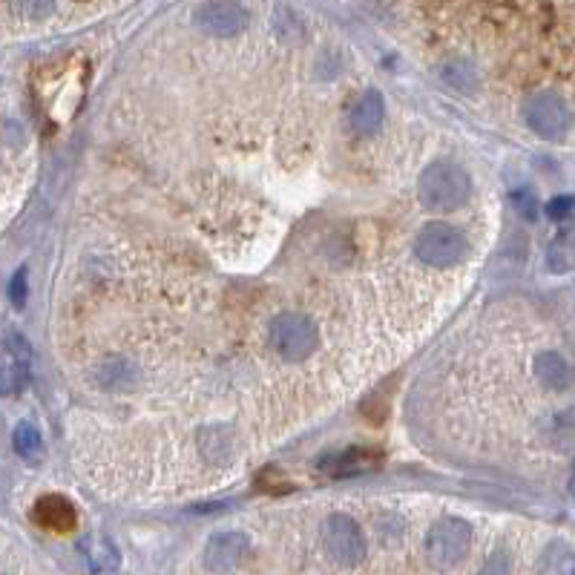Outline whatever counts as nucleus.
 Listing matches in <instances>:
<instances>
[{"label":"nucleus","mask_w":575,"mask_h":575,"mask_svg":"<svg viewBox=\"0 0 575 575\" xmlns=\"http://www.w3.org/2000/svg\"><path fill=\"white\" fill-rule=\"evenodd\" d=\"M274 32L282 44H297L302 41V23L294 12L288 9H276L274 12Z\"/></svg>","instance_id":"f3484780"},{"label":"nucleus","mask_w":575,"mask_h":575,"mask_svg":"<svg viewBox=\"0 0 575 575\" xmlns=\"http://www.w3.org/2000/svg\"><path fill=\"white\" fill-rule=\"evenodd\" d=\"M573 492H575V475H573Z\"/></svg>","instance_id":"5701e85b"},{"label":"nucleus","mask_w":575,"mask_h":575,"mask_svg":"<svg viewBox=\"0 0 575 575\" xmlns=\"http://www.w3.org/2000/svg\"><path fill=\"white\" fill-rule=\"evenodd\" d=\"M377 458H380V455H377V452H368V449H348V452H334V455L322 458L320 469L322 472H328V475H334V478H343V475L366 472Z\"/></svg>","instance_id":"f8f14e48"},{"label":"nucleus","mask_w":575,"mask_h":575,"mask_svg":"<svg viewBox=\"0 0 575 575\" xmlns=\"http://www.w3.org/2000/svg\"><path fill=\"white\" fill-rule=\"evenodd\" d=\"M32 380V345L18 328L3 334V394H21Z\"/></svg>","instance_id":"0eeeda50"},{"label":"nucleus","mask_w":575,"mask_h":575,"mask_svg":"<svg viewBox=\"0 0 575 575\" xmlns=\"http://www.w3.org/2000/svg\"><path fill=\"white\" fill-rule=\"evenodd\" d=\"M55 0H12V9L26 21H41L52 12Z\"/></svg>","instance_id":"a211bd4d"},{"label":"nucleus","mask_w":575,"mask_h":575,"mask_svg":"<svg viewBox=\"0 0 575 575\" xmlns=\"http://www.w3.org/2000/svg\"><path fill=\"white\" fill-rule=\"evenodd\" d=\"M512 202L518 205V210H521L527 219H532V216L538 213V202H535V196H532L529 190H518V193L512 196Z\"/></svg>","instance_id":"4be33fe9"},{"label":"nucleus","mask_w":575,"mask_h":575,"mask_svg":"<svg viewBox=\"0 0 575 575\" xmlns=\"http://www.w3.org/2000/svg\"><path fill=\"white\" fill-rule=\"evenodd\" d=\"M538 575H575V552L561 541L550 544L538 561Z\"/></svg>","instance_id":"2eb2a0df"},{"label":"nucleus","mask_w":575,"mask_h":575,"mask_svg":"<svg viewBox=\"0 0 575 575\" xmlns=\"http://www.w3.org/2000/svg\"><path fill=\"white\" fill-rule=\"evenodd\" d=\"M440 75H443V81L446 84H452L455 90L460 92H472L478 87V75H475V69L469 67L466 61H446L443 67H440Z\"/></svg>","instance_id":"dca6fc26"},{"label":"nucleus","mask_w":575,"mask_h":575,"mask_svg":"<svg viewBox=\"0 0 575 575\" xmlns=\"http://www.w3.org/2000/svg\"><path fill=\"white\" fill-rule=\"evenodd\" d=\"M524 118L527 124L541 138H564L567 130L573 127V113L567 107L564 98H558L555 92H538L532 95L524 107Z\"/></svg>","instance_id":"423d86ee"},{"label":"nucleus","mask_w":575,"mask_h":575,"mask_svg":"<svg viewBox=\"0 0 575 575\" xmlns=\"http://www.w3.org/2000/svg\"><path fill=\"white\" fill-rule=\"evenodd\" d=\"M9 299H12V305L15 308H23V302H26V271H15L12 276V282H9Z\"/></svg>","instance_id":"aec40b11"},{"label":"nucleus","mask_w":575,"mask_h":575,"mask_svg":"<svg viewBox=\"0 0 575 575\" xmlns=\"http://www.w3.org/2000/svg\"><path fill=\"white\" fill-rule=\"evenodd\" d=\"M466 239L458 228L446 222H432L417 233L414 239V256L429 268H452L466 256Z\"/></svg>","instance_id":"7ed1b4c3"},{"label":"nucleus","mask_w":575,"mask_h":575,"mask_svg":"<svg viewBox=\"0 0 575 575\" xmlns=\"http://www.w3.org/2000/svg\"><path fill=\"white\" fill-rule=\"evenodd\" d=\"M535 374L538 380L552 391H564L573 383V368L558 354V351H544L535 357Z\"/></svg>","instance_id":"ddd939ff"},{"label":"nucleus","mask_w":575,"mask_h":575,"mask_svg":"<svg viewBox=\"0 0 575 575\" xmlns=\"http://www.w3.org/2000/svg\"><path fill=\"white\" fill-rule=\"evenodd\" d=\"M383 121H386V104H383V95L374 90L360 95V101L351 107V115H348V127L357 136H374L383 127Z\"/></svg>","instance_id":"9d476101"},{"label":"nucleus","mask_w":575,"mask_h":575,"mask_svg":"<svg viewBox=\"0 0 575 575\" xmlns=\"http://www.w3.org/2000/svg\"><path fill=\"white\" fill-rule=\"evenodd\" d=\"M417 196L432 213H455L472 196L469 173L452 161H435L423 170L417 182Z\"/></svg>","instance_id":"f257e3e1"},{"label":"nucleus","mask_w":575,"mask_h":575,"mask_svg":"<svg viewBox=\"0 0 575 575\" xmlns=\"http://www.w3.org/2000/svg\"><path fill=\"white\" fill-rule=\"evenodd\" d=\"M322 547L340 567H357L366 558V538L357 521L345 512H334L322 524Z\"/></svg>","instance_id":"20e7f679"},{"label":"nucleus","mask_w":575,"mask_h":575,"mask_svg":"<svg viewBox=\"0 0 575 575\" xmlns=\"http://www.w3.org/2000/svg\"><path fill=\"white\" fill-rule=\"evenodd\" d=\"M268 340H271V348L282 360H305L317 351L320 345V331L317 325L308 320L305 314H297V311H285L279 314L274 322H271V331H268Z\"/></svg>","instance_id":"f03ea898"},{"label":"nucleus","mask_w":575,"mask_h":575,"mask_svg":"<svg viewBox=\"0 0 575 575\" xmlns=\"http://www.w3.org/2000/svg\"><path fill=\"white\" fill-rule=\"evenodd\" d=\"M12 443H15V452H18L26 463H41V458H44V437H41L38 426H35L32 420H21V423L15 426Z\"/></svg>","instance_id":"4468645a"},{"label":"nucleus","mask_w":575,"mask_h":575,"mask_svg":"<svg viewBox=\"0 0 575 575\" xmlns=\"http://www.w3.org/2000/svg\"><path fill=\"white\" fill-rule=\"evenodd\" d=\"M469 544H472V529H469L466 521L440 518L429 532V538H426V555H429V561L435 567L449 570L469 552Z\"/></svg>","instance_id":"39448f33"},{"label":"nucleus","mask_w":575,"mask_h":575,"mask_svg":"<svg viewBox=\"0 0 575 575\" xmlns=\"http://www.w3.org/2000/svg\"><path fill=\"white\" fill-rule=\"evenodd\" d=\"M193 21L207 35L230 38V35H239L248 26V12L236 0H207L196 9Z\"/></svg>","instance_id":"6e6552de"},{"label":"nucleus","mask_w":575,"mask_h":575,"mask_svg":"<svg viewBox=\"0 0 575 575\" xmlns=\"http://www.w3.org/2000/svg\"><path fill=\"white\" fill-rule=\"evenodd\" d=\"M35 521L52 532H69L75 527V506L64 495H44L35 504Z\"/></svg>","instance_id":"9b49d317"},{"label":"nucleus","mask_w":575,"mask_h":575,"mask_svg":"<svg viewBox=\"0 0 575 575\" xmlns=\"http://www.w3.org/2000/svg\"><path fill=\"white\" fill-rule=\"evenodd\" d=\"M478 575H512V564L506 552H492L483 564V570Z\"/></svg>","instance_id":"6ab92c4d"},{"label":"nucleus","mask_w":575,"mask_h":575,"mask_svg":"<svg viewBox=\"0 0 575 575\" xmlns=\"http://www.w3.org/2000/svg\"><path fill=\"white\" fill-rule=\"evenodd\" d=\"M248 538L242 532H216L205 547V564L213 573H230L248 558Z\"/></svg>","instance_id":"1a4fd4ad"},{"label":"nucleus","mask_w":575,"mask_h":575,"mask_svg":"<svg viewBox=\"0 0 575 575\" xmlns=\"http://www.w3.org/2000/svg\"><path fill=\"white\" fill-rule=\"evenodd\" d=\"M547 213H550V219H567L575 213V199L573 196H558L547 205Z\"/></svg>","instance_id":"412c9836"}]
</instances>
